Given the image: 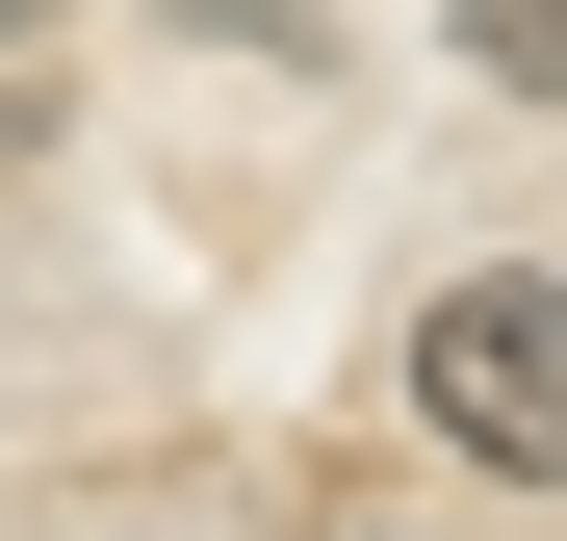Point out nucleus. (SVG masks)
Wrapping results in <instances>:
<instances>
[{
	"label": "nucleus",
	"mask_w": 567,
	"mask_h": 541,
	"mask_svg": "<svg viewBox=\"0 0 567 541\" xmlns=\"http://www.w3.org/2000/svg\"><path fill=\"white\" fill-rule=\"evenodd\" d=\"M413 413L464 438V465H516V490H567V284H439L413 310Z\"/></svg>",
	"instance_id": "f257e3e1"
},
{
	"label": "nucleus",
	"mask_w": 567,
	"mask_h": 541,
	"mask_svg": "<svg viewBox=\"0 0 567 541\" xmlns=\"http://www.w3.org/2000/svg\"><path fill=\"white\" fill-rule=\"evenodd\" d=\"M464 77H516V104H567V0H464Z\"/></svg>",
	"instance_id": "f03ea898"
},
{
	"label": "nucleus",
	"mask_w": 567,
	"mask_h": 541,
	"mask_svg": "<svg viewBox=\"0 0 567 541\" xmlns=\"http://www.w3.org/2000/svg\"><path fill=\"white\" fill-rule=\"evenodd\" d=\"M0 27H78V0H0Z\"/></svg>",
	"instance_id": "7ed1b4c3"
}]
</instances>
